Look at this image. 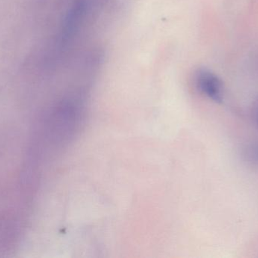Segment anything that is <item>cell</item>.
<instances>
[{
  "mask_svg": "<svg viewBox=\"0 0 258 258\" xmlns=\"http://www.w3.org/2000/svg\"><path fill=\"white\" fill-rule=\"evenodd\" d=\"M197 84L200 90L215 102L221 103L224 99V87L221 80L212 73L201 71L197 77Z\"/></svg>",
  "mask_w": 258,
  "mask_h": 258,
  "instance_id": "obj_1",
  "label": "cell"
}]
</instances>
